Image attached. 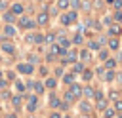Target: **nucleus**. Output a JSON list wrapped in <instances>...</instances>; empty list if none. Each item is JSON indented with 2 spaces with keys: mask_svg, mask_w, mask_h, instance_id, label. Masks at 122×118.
Wrapping results in <instances>:
<instances>
[{
  "mask_svg": "<svg viewBox=\"0 0 122 118\" xmlns=\"http://www.w3.org/2000/svg\"><path fill=\"white\" fill-rule=\"evenodd\" d=\"M74 19H76V13H67V15L61 17V23H63V25H69V23H72Z\"/></svg>",
  "mask_w": 122,
  "mask_h": 118,
  "instance_id": "nucleus-1",
  "label": "nucleus"
},
{
  "mask_svg": "<svg viewBox=\"0 0 122 118\" xmlns=\"http://www.w3.org/2000/svg\"><path fill=\"white\" fill-rule=\"evenodd\" d=\"M17 70H19V72H25V74H30V72H32V65L21 63V65H17Z\"/></svg>",
  "mask_w": 122,
  "mask_h": 118,
  "instance_id": "nucleus-2",
  "label": "nucleus"
},
{
  "mask_svg": "<svg viewBox=\"0 0 122 118\" xmlns=\"http://www.w3.org/2000/svg\"><path fill=\"white\" fill-rule=\"evenodd\" d=\"M69 93H71L72 97H78V95L82 93V88H80V86H76V84H72V86H71V91H69Z\"/></svg>",
  "mask_w": 122,
  "mask_h": 118,
  "instance_id": "nucleus-3",
  "label": "nucleus"
},
{
  "mask_svg": "<svg viewBox=\"0 0 122 118\" xmlns=\"http://www.w3.org/2000/svg\"><path fill=\"white\" fill-rule=\"evenodd\" d=\"M19 25H21V27H25V29H27V27H32V25H34V23H32V21H30V19H29V17H19Z\"/></svg>",
  "mask_w": 122,
  "mask_h": 118,
  "instance_id": "nucleus-4",
  "label": "nucleus"
},
{
  "mask_svg": "<svg viewBox=\"0 0 122 118\" xmlns=\"http://www.w3.org/2000/svg\"><path fill=\"white\" fill-rule=\"evenodd\" d=\"M27 108H29V110H34V108H36V97H34V95L29 99V103H27Z\"/></svg>",
  "mask_w": 122,
  "mask_h": 118,
  "instance_id": "nucleus-5",
  "label": "nucleus"
},
{
  "mask_svg": "<svg viewBox=\"0 0 122 118\" xmlns=\"http://www.w3.org/2000/svg\"><path fill=\"white\" fill-rule=\"evenodd\" d=\"M36 23H38V25H46V23H48V15H46V13H40Z\"/></svg>",
  "mask_w": 122,
  "mask_h": 118,
  "instance_id": "nucleus-6",
  "label": "nucleus"
},
{
  "mask_svg": "<svg viewBox=\"0 0 122 118\" xmlns=\"http://www.w3.org/2000/svg\"><path fill=\"white\" fill-rule=\"evenodd\" d=\"M2 48H4V51H8V53H13V46H11L10 42H4V44H2Z\"/></svg>",
  "mask_w": 122,
  "mask_h": 118,
  "instance_id": "nucleus-7",
  "label": "nucleus"
},
{
  "mask_svg": "<svg viewBox=\"0 0 122 118\" xmlns=\"http://www.w3.org/2000/svg\"><path fill=\"white\" fill-rule=\"evenodd\" d=\"M11 11H13V13H21V11H23V6H21V4H13V6H11Z\"/></svg>",
  "mask_w": 122,
  "mask_h": 118,
  "instance_id": "nucleus-8",
  "label": "nucleus"
},
{
  "mask_svg": "<svg viewBox=\"0 0 122 118\" xmlns=\"http://www.w3.org/2000/svg\"><path fill=\"white\" fill-rule=\"evenodd\" d=\"M109 32H111V34H118V32H120V27H118V25H111V27H109Z\"/></svg>",
  "mask_w": 122,
  "mask_h": 118,
  "instance_id": "nucleus-9",
  "label": "nucleus"
},
{
  "mask_svg": "<svg viewBox=\"0 0 122 118\" xmlns=\"http://www.w3.org/2000/svg\"><path fill=\"white\" fill-rule=\"evenodd\" d=\"M6 34H8V36H15V29H13L11 25H8V27H6Z\"/></svg>",
  "mask_w": 122,
  "mask_h": 118,
  "instance_id": "nucleus-10",
  "label": "nucleus"
},
{
  "mask_svg": "<svg viewBox=\"0 0 122 118\" xmlns=\"http://www.w3.org/2000/svg\"><path fill=\"white\" fill-rule=\"evenodd\" d=\"M109 46H111V49H116V48H118V40H116V38H111V40H109Z\"/></svg>",
  "mask_w": 122,
  "mask_h": 118,
  "instance_id": "nucleus-11",
  "label": "nucleus"
},
{
  "mask_svg": "<svg viewBox=\"0 0 122 118\" xmlns=\"http://www.w3.org/2000/svg\"><path fill=\"white\" fill-rule=\"evenodd\" d=\"M32 88H34V89H36V93H42V91H44V86H42V84H40V82H36V84H34V86H32Z\"/></svg>",
  "mask_w": 122,
  "mask_h": 118,
  "instance_id": "nucleus-12",
  "label": "nucleus"
},
{
  "mask_svg": "<svg viewBox=\"0 0 122 118\" xmlns=\"http://www.w3.org/2000/svg\"><path fill=\"white\" fill-rule=\"evenodd\" d=\"M82 93H84L86 97H92V95H93V89H92V88H84V89H82Z\"/></svg>",
  "mask_w": 122,
  "mask_h": 118,
  "instance_id": "nucleus-13",
  "label": "nucleus"
},
{
  "mask_svg": "<svg viewBox=\"0 0 122 118\" xmlns=\"http://www.w3.org/2000/svg\"><path fill=\"white\" fill-rule=\"evenodd\" d=\"M105 105H107V101H105V99H97V108L105 110Z\"/></svg>",
  "mask_w": 122,
  "mask_h": 118,
  "instance_id": "nucleus-14",
  "label": "nucleus"
},
{
  "mask_svg": "<svg viewBox=\"0 0 122 118\" xmlns=\"http://www.w3.org/2000/svg\"><path fill=\"white\" fill-rule=\"evenodd\" d=\"M57 6H59L61 10H67V8H69V2H67V0H59V2H57Z\"/></svg>",
  "mask_w": 122,
  "mask_h": 118,
  "instance_id": "nucleus-15",
  "label": "nucleus"
},
{
  "mask_svg": "<svg viewBox=\"0 0 122 118\" xmlns=\"http://www.w3.org/2000/svg\"><path fill=\"white\" fill-rule=\"evenodd\" d=\"M114 65H116V61H114V59H107V63H105V67H107V69H112Z\"/></svg>",
  "mask_w": 122,
  "mask_h": 118,
  "instance_id": "nucleus-16",
  "label": "nucleus"
},
{
  "mask_svg": "<svg viewBox=\"0 0 122 118\" xmlns=\"http://www.w3.org/2000/svg\"><path fill=\"white\" fill-rule=\"evenodd\" d=\"M4 19H6L8 23H11V21L15 19V15H13V13H6V15H4Z\"/></svg>",
  "mask_w": 122,
  "mask_h": 118,
  "instance_id": "nucleus-17",
  "label": "nucleus"
},
{
  "mask_svg": "<svg viewBox=\"0 0 122 118\" xmlns=\"http://www.w3.org/2000/svg\"><path fill=\"white\" fill-rule=\"evenodd\" d=\"M59 44H61V46H63V48L67 49V46H69V40H65L63 36H59Z\"/></svg>",
  "mask_w": 122,
  "mask_h": 118,
  "instance_id": "nucleus-18",
  "label": "nucleus"
},
{
  "mask_svg": "<svg viewBox=\"0 0 122 118\" xmlns=\"http://www.w3.org/2000/svg\"><path fill=\"white\" fill-rule=\"evenodd\" d=\"M88 48H90V49H97V48H99V44L92 40V42H88Z\"/></svg>",
  "mask_w": 122,
  "mask_h": 118,
  "instance_id": "nucleus-19",
  "label": "nucleus"
},
{
  "mask_svg": "<svg viewBox=\"0 0 122 118\" xmlns=\"http://www.w3.org/2000/svg\"><path fill=\"white\" fill-rule=\"evenodd\" d=\"M82 70H84V65L82 63H76L74 65V72H82Z\"/></svg>",
  "mask_w": 122,
  "mask_h": 118,
  "instance_id": "nucleus-20",
  "label": "nucleus"
},
{
  "mask_svg": "<svg viewBox=\"0 0 122 118\" xmlns=\"http://www.w3.org/2000/svg\"><path fill=\"white\" fill-rule=\"evenodd\" d=\"M46 86H48V88H55V80H53V78H48V80H46Z\"/></svg>",
  "mask_w": 122,
  "mask_h": 118,
  "instance_id": "nucleus-21",
  "label": "nucleus"
},
{
  "mask_svg": "<svg viewBox=\"0 0 122 118\" xmlns=\"http://www.w3.org/2000/svg\"><path fill=\"white\" fill-rule=\"evenodd\" d=\"M11 103H13L15 107H19V105H21V97H19V95H17V97H11Z\"/></svg>",
  "mask_w": 122,
  "mask_h": 118,
  "instance_id": "nucleus-22",
  "label": "nucleus"
},
{
  "mask_svg": "<svg viewBox=\"0 0 122 118\" xmlns=\"http://www.w3.org/2000/svg\"><path fill=\"white\" fill-rule=\"evenodd\" d=\"M111 116H114V110L112 108H105V118H111Z\"/></svg>",
  "mask_w": 122,
  "mask_h": 118,
  "instance_id": "nucleus-23",
  "label": "nucleus"
},
{
  "mask_svg": "<svg viewBox=\"0 0 122 118\" xmlns=\"http://www.w3.org/2000/svg\"><path fill=\"white\" fill-rule=\"evenodd\" d=\"M112 76H114V74H112V70H109V72H105V74H103V78H105V80H112Z\"/></svg>",
  "mask_w": 122,
  "mask_h": 118,
  "instance_id": "nucleus-24",
  "label": "nucleus"
},
{
  "mask_svg": "<svg viewBox=\"0 0 122 118\" xmlns=\"http://www.w3.org/2000/svg\"><path fill=\"white\" fill-rule=\"evenodd\" d=\"M80 108H82L84 112H90V105H88V103H80Z\"/></svg>",
  "mask_w": 122,
  "mask_h": 118,
  "instance_id": "nucleus-25",
  "label": "nucleus"
},
{
  "mask_svg": "<svg viewBox=\"0 0 122 118\" xmlns=\"http://www.w3.org/2000/svg\"><path fill=\"white\" fill-rule=\"evenodd\" d=\"M80 57H82V59H84V61H86V59H88V57H90V51H88V49H84V51H82V53H80Z\"/></svg>",
  "mask_w": 122,
  "mask_h": 118,
  "instance_id": "nucleus-26",
  "label": "nucleus"
},
{
  "mask_svg": "<svg viewBox=\"0 0 122 118\" xmlns=\"http://www.w3.org/2000/svg\"><path fill=\"white\" fill-rule=\"evenodd\" d=\"M72 80H74L72 74H67V76H65V82H67V84H72Z\"/></svg>",
  "mask_w": 122,
  "mask_h": 118,
  "instance_id": "nucleus-27",
  "label": "nucleus"
},
{
  "mask_svg": "<svg viewBox=\"0 0 122 118\" xmlns=\"http://www.w3.org/2000/svg\"><path fill=\"white\" fill-rule=\"evenodd\" d=\"M61 103H59V99L57 97H51V107H59Z\"/></svg>",
  "mask_w": 122,
  "mask_h": 118,
  "instance_id": "nucleus-28",
  "label": "nucleus"
},
{
  "mask_svg": "<svg viewBox=\"0 0 122 118\" xmlns=\"http://www.w3.org/2000/svg\"><path fill=\"white\" fill-rule=\"evenodd\" d=\"M92 78V70H84V80H90Z\"/></svg>",
  "mask_w": 122,
  "mask_h": 118,
  "instance_id": "nucleus-29",
  "label": "nucleus"
},
{
  "mask_svg": "<svg viewBox=\"0 0 122 118\" xmlns=\"http://www.w3.org/2000/svg\"><path fill=\"white\" fill-rule=\"evenodd\" d=\"M15 88H17V89H19V91H23V89H25V86H23V84H21V82H15Z\"/></svg>",
  "mask_w": 122,
  "mask_h": 118,
  "instance_id": "nucleus-30",
  "label": "nucleus"
},
{
  "mask_svg": "<svg viewBox=\"0 0 122 118\" xmlns=\"http://www.w3.org/2000/svg\"><path fill=\"white\" fill-rule=\"evenodd\" d=\"M72 99H74V97H72V95L67 91V93H65V101H72Z\"/></svg>",
  "mask_w": 122,
  "mask_h": 118,
  "instance_id": "nucleus-31",
  "label": "nucleus"
},
{
  "mask_svg": "<svg viewBox=\"0 0 122 118\" xmlns=\"http://www.w3.org/2000/svg\"><path fill=\"white\" fill-rule=\"evenodd\" d=\"M74 42H76V44H80V42H82V36H80V34H76V36H74Z\"/></svg>",
  "mask_w": 122,
  "mask_h": 118,
  "instance_id": "nucleus-32",
  "label": "nucleus"
},
{
  "mask_svg": "<svg viewBox=\"0 0 122 118\" xmlns=\"http://www.w3.org/2000/svg\"><path fill=\"white\" fill-rule=\"evenodd\" d=\"M44 40H46V42H51V40H53V34H48V36H46Z\"/></svg>",
  "mask_w": 122,
  "mask_h": 118,
  "instance_id": "nucleus-33",
  "label": "nucleus"
},
{
  "mask_svg": "<svg viewBox=\"0 0 122 118\" xmlns=\"http://www.w3.org/2000/svg\"><path fill=\"white\" fill-rule=\"evenodd\" d=\"M29 61H32V63H36V61H38V57H36V55H30V57H29Z\"/></svg>",
  "mask_w": 122,
  "mask_h": 118,
  "instance_id": "nucleus-34",
  "label": "nucleus"
},
{
  "mask_svg": "<svg viewBox=\"0 0 122 118\" xmlns=\"http://www.w3.org/2000/svg\"><path fill=\"white\" fill-rule=\"evenodd\" d=\"M116 110H122V101H116Z\"/></svg>",
  "mask_w": 122,
  "mask_h": 118,
  "instance_id": "nucleus-35",
  "label": "nucleus"
},
{
  "mask_svg": "<svg viewBox=\"0 0 122 118\" xmlns=\"http://www.w3.org/2000/svg\"><path fill=\"white\" fill-rule=\"evenodd\" d=\"M71 4H72L74 8H78V0H71Z\"/></svg>",
  "mask_w": 122,
  "mask_h": 118,
  "instance_id": "nucleus-36",
  "label": "nucleus"
},
{
  "mask_svg": "<svg viewBox=\"0 0 122 118\" xmlns=\"http://www.w3.org/2000/svg\"><path fill=\"white\" fill-rule=\"evenodd\" d=\"M50 118H61V116H59V114H57V112H53V114H51V116H50Z\"/></svg>",
  "mask_w": 122,
  "mask_h": 118,
  "instance_id": "nucleus-37",
  "label": "nucleus"
},
{
  "mask_svg": "<svg viewBox=\"0 0 122 118\" xmlns=\"http://www.w3.org/2000/svg\"><path fill=\"white\" fill-rule=\"evenodd\" d=\"M6 118H17V116H15V114H8Z\"/></svg>",
  "mask_w": 122,
  "mask_h": 118,
  "instance_id": "nucleus-38",
  "label": "nucleus"
},
{
  "mask_svg": "<svg viewBox=\"0 0 122 118\" xmlns=\"http://www.w3.org/2000/svg\"><path fill=\"white\" fill-rule=\"evenodd\" d=\"M0 78H2V72H0Z\"/></svg>",
  "mask_w": 122,
  "mask_h": 118,
  "instance_id": "nucleus-39",
  "label": "nucleus"
},
{
  "mask_svg": "<svg viewBox=\"0 0 122 118\" xmlns=\"http://www.w3.org/2000/svg\"><path fill=\"white\" fill-rule=\"evenodd\" d=\"M118 118H122V116H118Z\"/></svg>",
  "mask_w": 122,
  "mask_h": 118,
  "instance_id": "nucleus-40",
  "label": "nucleus"
}]
</instances>
